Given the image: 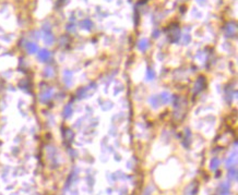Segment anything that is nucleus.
Listing matches in <instances>:
<instances>
[{"label": "nucleus", "instance_id": "obj_1", "mask_svg": "<svg viewBox=\"0 0 238 195\" xmlns=\"http://www.w3.org/2000/svg\"><path fill=\"white\" fill-rule=\"evenodd\" d=\"M175 27L173 29L171 27L169 29V34H168V38L171 39V42L175 43L179 39V36H180V32H179V27L177 25H174Z\"/></svg>", "mask_w": 238, "mask_h": 195}, {"label": "nucleus", "instance_id": "obj_2", "mask_svg": "<svg viewBox=\"0 0 238 195\" xmlns=\"http://www.w3.org/2000/svg\"><path fill=\"white\" fill-rule=\"evenodd\" d=\"M203 88H204V78H203V76H200V78L198 79V81L196 82V85H194V93L198 94V93H200Z\"/></svg>", "mask_w": 238, "mask_h": 195}, {"label": "nucleus", "instance_id": "obj_3", "mask_svg": "<svg viewBox=\"0 0 238 195\" xmlns=\"http://www.w3.org/2000/svg\"><path fill=\"white\" fill-rule=\"evenodd\" d=\"M138 47L141 51H145V50L149 48V41H147L146 38L140 39V42H139V44H138Z\"/></svg>", "mask_w": 238, "mask_h": 195}, {"label": "nucleus", "instance_id": "obj_4", "mask_svg": "<svg viewBox=\"0 0 238 195\" xmlns=\"http://www.w3.org/2000/svg\"><path fill=\"white\" fill-rule=\"evenodd\" d=\"M225 32L227 36H230V37L234 36L235 34H236V25H234V27H232V23H230V24L226 26Z\"/></svg>", "mask_w": 238, "mask_h": 195}, {"label": "nucleus", "instance_id": "obj_5", "mask_svg": "<svg viewBox=\"0 0 238 195\" xmlns=\"http://www.w3.org/2000/svg\"><path fill=\"white\" fill-rule=\"evenodd\" d=\"M159 100H161L162 103H164V104H167V103H169V100H171V95H169L168 93H166V92H164V93H162V94L159 95Z\"/></svg>", "mask_w": 238, "mask_h": 195}, {"label": "nucleus", "instance_id": "obj_6", "mask_svg": "<svg viewBox=\"0 0 238 195\" xmlns=\"http://www.w3.org/2000/svg\"><path fill=\"white\" fill-rule=\"evenodd\" d=\"M161 103V100H159V98H157V97H151L150 99V104L154 107V108H157V106H159V104Z\"/></svg>", "mask_w": 238, "mask_h": 195}, {"label": "nucleus", "instance_id": "obj_7", "mask_svg": "<svg viewBox=\"0 0 238 195\" xmlns=\"http://www.w3.org/2000/svg\"><path fill=\"white\" fill-rule=\"evenodd\" d=\"M81 26H84L85 29H90L91 26H92V22L90 21V20H85V21H83L81 23Z\"/></svg>", "mask_w": 238, "mask_h": 195}, {"label": "nucleus", "instance_id": "obj_8", "mask_svg": "<svg viewBox=\"0 0 238 195\" xmlns=\"http://www.w3.org/2000/svg\"><path fill=\"white\" fill-rule=\"evenodd\" d=\"M146 76H147V80H153L155 78L154 72L151 70V69H149V70H147V74H146Z\"/></svg>", "mask_w": 238, "mask_h": 195}, {"label": "nucleus", "instance_id": "obj_9", "mask_svg": "<svg viewBox=\"0 0 238 195\" xmlns=\"http://www.w3.org/2000/svg\"><path fill=\"white\" fill-rule=\"evenodd\" d=\"M47 57H48V52H47V51H45V50H44V51H42L41 58H42V59H46Z\"/></svg>", "mask_w": 238, "mask_h": 195}, {"label": "nucleus", "instance_id": "obj_10", "mask_svg": "<svg viewBox=\"0 0 238 195\" xmlns=\"http://www.w3.org/2000/svg\"><path fill=\"white\" fill-rule=\"evenodd\" d=\"M29 50H31V51H35L36 50V47H35V45H33V44H31V45H29Z\"/></svg>", "mask_w": 238, "mask_h": 195}, {"label": "nucleus", "instance_id": "obj_11", "mask_svg": "<svg viewBox=\"0 0 238 195\" xmlns=\"http://www.w3.org/2000/svg\"><path fill=\"white\" fill-rule=\"evenodd\" d=\"M159 31H154V33H153V35H154V37H155V38H156L157 36H159Z\"/></svg>", "mask_w": 238, "mask_h": 195}]
</instances>
